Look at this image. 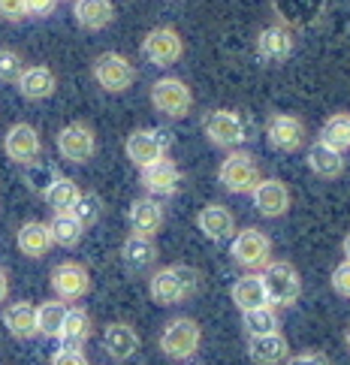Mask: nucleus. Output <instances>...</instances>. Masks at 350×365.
<instances>
[{
    "label": "nucleus",
    "mask_w": 350,
    "mask_h": 365,
    "mask_svg": "<svg viewBox=\"0 0 350 365\" xmlns=\"http://www.w3.org/2000/svg\"><path fill=\"white\" fill-rule=\"evenodd\" d=\"M16 245L28 259H43L55 242H51L48 224H43V220H24L16 232Z\"/></svg>",
    "instance_id": "nucleus-25"
},
{
    "label": "nucleus",
    "mask_w": 350,
    "mask_h": 365,
    "mask_svg": "<svg viewBox=\"0 0 350 365\" xmlns=\"http://www.w3.org/2000/svg\"><path fill=\"white\" fill-rule=\"evenodd\" d=\"M63 314H67V302H61V299H48V302L36 305V335L58 338Z\"/></svg>",
    "instance_id": "nucleus-34"
},
{
    "label": "nucleus",
    "mask_w": 350,
    "mask_h": 365,
    "mask_svg": "<svg viewBox=\"0 0 350 365\" xmlns=\"http://www.w3.org/2000/svg\"><path fill=\"white\" fill-rule=\"evenodd\" d=\"M0 317H4L6 332L16 338V341H31V338L36 335V308L31 302H24V299L21 302L4 305Z\"/></svg>",
    "instance_id": "nucleus-26"
},
{
    "label": "nucleus",
    "mask_w": 350,
    "mask_h": 365,
    "mask_svg": "<svg viewBox=\"0 0 350 365\" xmlns=\"http://www.w3.org/2000/svg\"><path fill=\"white\" fill-rule=\"evenodd\" d=\"M281 16V24L296 28V24H308L320 16V9L326 0H272Z\"/></svg>",
    "instance_id": "nucleus-31"
},
{
    "label": "nucleus",
    "mask_w": 350,
    "mask_h": 365,
    "mask_svg": "<svg viewBox=\"0 0 350 365\" xmlns=\"http://www.w3.org/2000/svg\"><path fill=\"white\" fill-rule=\"evenodd\" d=\"M51 365H91L82 347H61L51 354Z\"/></svg>",
    "instance_id": "nucleus-40"
},
{
    "label": "nucleus",
    "mask_w": 350,
    "mask_h": 365,
    "mask_svg": "<svg viewBox=\"0 0 350 365\" xmlns=\"http://www.w3.org/2000/svg\"><path fill=\"white\" fill-rule=\"evenodd\" d=\"M4 151H6V158L12 163H19V166H28L34 160H40V154H43V139H40V130H36L34 124H12L6 130V136H4Z\"/></svg>",
    "instance_id": "nucleus-13"
},
{
    "label": "nucleus",
    "mask_w": 350,
    "mask_h": 365,
    "mask_svg": "<svg viewBox=\"0 0 350 365\" xmlns=\"http://www.w3.org/2000/svg\"><path fill=\"white\" fill-rule=\"evenodd\" d=\"M181 181H185V175H181L178 163L170 158H160L139 169V185L145 187L148 197H173V193H178Z\"/></svg>",
    "instance_id": "nucleus-14"
},
{
    "label": "nucleus",
    "mask_w": 350,
    "mask_h": 365,
    "mask_svg": "<svg viewBox=\"0 0 350 365\" xmlns=\"http://www.w3.org/2000/svg\"><path fill=\"white\" fill-rule=\"evenodd\" d=\"M91 76H94V82L106 91V94H124V91H130L136 82V67L121 51H103V55H97L94 63H91Z\"/></svg>",
    "instance_id": "nucleus-5"
},
{
    "label": "nucleus",
    "mask_w": 350,
    "mask_h": 365,
    "mask_svg": "<svg viewBox=\"0 0 350 365\" xmlns=\"http://www.w3.org/2000/svg\"><path fill=\"white\" fill-rule=\"evenodd\" d=\"M197 227L202 230V236L209 239V242L224 245V242H230L232 236H236V215H232L227 205L209 202V205H202V208H200Z\"/></svg>",
    "instance_id": "nucleus-19"
},
{
    "label": "nucleus",
    "mask_w": 350,
    "mask_h": 365,
    "mask_svg": "<svg viewBox=\"0 0 350 365\" xmlns=\"http://www.w3.org/2000/svg\"><path fill=\"white\" fill-rule=\"evenodd\" d=\"M260 163L254 160L251 151H230L217 166V181L227 193H236V197H245L257 187L260 181Z\"/></svg>",
    "instance_id": "nucleus-4"
},
{
    "label": "nucleus",
    "mask_w": 350,
    "mask_h": 365,
    "mask_svg": "<svg viewBox=\"0 0 350 365\" xmlns=\"http://www.w3.org/2000/svg\"><path fill=\"white\" fill-rule=\"evenodd\" d=\"M6 296H9V275L0 269V305L6 302Z\"/></svg>",
    "instance_id": "nucleus-44"
},
{
    "label": "nucleus",
    "mask_w": 350,
    "mask_h": 365,
    "mask_svg": "<svg viewBox=\"0 0 350 365\" xmlns=\"http://www.w3.org/2000/svg\"><path fill=\"white\" fill-rule=\"evenodd\" d=\"M48 232H51V242L61 245V247H76L85 236V227L76 220L73 212H63V215H55L48 220Z\"/></svg>",
    "instance_id": "nucleus-33"
},
{
    "label": "nucleus",
    "mask_w": 350,
    "mask_h": 365,
    "mask_svg": "<svg viewBox=\"0 0 350 365\" xmlns=\"http://www.w3.org/2000/svg\"><path fill=\"white\" fill-rule=\"evenodd\" d=\"M61 173L51 163H46V160H34V163H28L24 166V185H28L34 193H46V187L51 185V181H55Z\"/></svg>",
    "instance_id": "nucleus-36"
},
{
    "label": "nucleus",
    "mask_w": 350,
    "mask_h": 365,
    "mask_svg": "<svg viewBox=\"0 0 350 365\" xmlns=\"http://www.w3.org/2000/svg\"><path fill=\"white\" fill-rule=\"evenodd\" d=\"M344 344H347V350H350V326L344 329Z\"/></svg>",
    "instance_id": "nucleus-46"
},
{
    "label": "nucleus",
    "mask_w": 350,
    "mask_h": 365,
    "mask_svg": "<svg viewBox=\"0 0 350 365\" xmlns=\"http://www.w3.org/2000/svg\"><path fill=\"white\" fill-rule=\"evenodd\" d=\"M251 197H254L257 212H260L263 217H269V220L284 217L287 208H290V187L284 185L281 178H260L257 187L251 190Z\"/></svg>",
    "instance_id": "nucleus-18"
},
{
    "label": "nucleus",
    "mask_w": 350,
    "mask_h": 365,
    "mask_svg": "<svg viewBox=\"0 0 350 365\" xmlns=\"http://www.w3.org/2000/svg\"><path fill=\"white\" fill-rule=\"evenodd\" d=\"M16 88L24 100L40 103V100H48L58 91V76H55V70L43 67V63H34V67L21 70V76L16 79Z\"/></svg>",
    "instance_id": "nucleus-21"
},
{
    "label": "nucleus",
    "mask_w": 350,
    "mask_h": 365,
    "mask_svg": "<svg viewBox=\"0 0 350 365\" xmlns=\"http://www.w3.org/2000/svg\"><path fill=\"white\" fill-rule=\"evenodd\" d=\"M308 166H311V173H314L317 178H341L344 175V151L339 148H332L326 145V142H314V145L308 148Z\"/></svg>",
    "instance_id": "nucleus-27"
},
{
    "label": "nucleus",
    "mask_w": 350,
    "mask_h": 365,
    "mask_svg": "<svg viewBox=\"0 0 350 365\" xmlns=\"http://www.w3.org/2000/svg\"><path fill=\"white\" fill-rule=\"evenodd\" d=\"M73 19L82 31H106L115 21L112 0H73Z\"/></svg>",
    "instance_id": "nucleus-23"
},
{
    "label": "nucleus",
    "mask_w": 350,
    "mask_h": 365,
    "mask_svg": "<svg viewBox=\"0 0 350 365\" xmlns=\"http://www.w3.org/2000/svg\"><path fill=\"white\" fill-rule=\"evenodd\" d=\"M296 48V36H293V28H287V24H269V28L260 31V36H257V55H260L263 63H284L290 61Z\"/></svg>",
    "instance_id": "nucleus-16"
},
{
    "label": "nucleus",
    "mask_w": 350,
    "mask_h": 365,
    "mask_svg": "<svg viewBox=\"0 0 350 365\" xmlns=\"http://www.w3.org/2000/svg\"><path fill=\"white\" fill-rule=\"evenodd\" d=\"M200 278L202 275L193 266H185V263L163 266L148 278V296H151V302H158L163 308L181 305V302H187L190 296H197Z\"/></svg>",
    "instance_id": "nucleus-1"
},
{
    "label": "nucleus",
    "mask_w": 350,
    "mask_h": 365,
    "mask_svg": "<svg viewBox=\"0 0 350 365\" xmlns=\"http://www.w3.org/2000/svg\"><path fill=\"white\" fill-rule=\"evenodd\" d=\"M61 0H24V6H28V16L34 19H48L51 12L58 9Z\"/></svg>",
    "instance_id": "nucleus-43"
},
{
    "label": "nucleus",
    "mask_w": 350,
    "mask_h": 365,
    "mask_svg": "<svg viewBox=\"0 0 350 365\" xmlns=\"http://www.w3.org/2000/svg\"><path fill=\"white\" fill-rule=\"evenodd\" d=\"M139 51L148 63H154V67H173V63H178L181 55H185V40H181V34L175 28L160 24V28H151L145 34Z\"/></svg>",
    "instance_id": "nucleus-10"
},
{
    "label": "nucleus",
    "mask_w": 350,
    "mask_h": 365,
    "mask_svg": "<svg viewBox=\"0 0 350 365\" xmlns=\"http://www.w3.org/2000/svg\"><path fill=\"white\" fill-rule=\"evenodd\" d=\"M332 290L339 293L341 299H350V259H344V263H339L332 269Z\"/></svg>",
    "instance_id": "nucleus-39"
},
{
    "label": "nucleus",
    "mask_w": 350,
    "mask_h": 365,
    "mask_svg": "<svg viewBox=\"0 0 350 365\" xmlns=\"http://www.w3.org/2000/svg\"><path fill=\"white\" fill-rule=\"evenodd\" d=\"M139 344H142V338L130 323L118 320V323H109L106 329H103V350H106L115 362H127L130 356H136Z\"/></svg>",
    "instance_id": "nucleus-22"
},
{
    "label": "nucleus",
    "mask_w": 350,
    "mask_h": 365,
    "mask_svg": "<svg viewBox=\"0 0 350 365\" xmlns=\"http://www.w3.org/2000/svg\"><path fill=\"white\" fill-rule=\"evenodd\" d=\"M79 197H82V187L76 185V181H73L70 175H58V178H55V181H51V185L46 187V193H43L46 205H48L55 215L73 212V205L79 202Z\"/></svg>",
    "instance_id": "nucleus-30"
},
{
    "label": "nucleus",
    "mask_w": 350,
    "mask_h": 365,
    "mask_svg": "<svg viewBox=\"0 0 350 365\" xmlns=\"http://www.w3.org/2000/svg\"><path fill=\"white\" fill-rule=\"evenodd\" d=\"M48 281H51V293H55V299H61V302H79V299H85L91 293V272L82 263H73V259L58 263L51 269Z\"/></svg>",
    "instance_id": "nucleus-12"
},
{
    "label": "nucleus",
    "mask_w": 350,
    "mask_h": 365,
    "mask_svg": "<svg viewBox=\"0 0 350 365\" xmlns=\"http://www.w3.org/2000/svg\"><path fill=\"white\" fill-rule=\"evenodd\" d=\"M28 19L24 0H0V21H21Z\"/></svg>",
    "instance_id": "nucleus-41"
},
{
    "label": "nucleus",
    "mask_w": 350,
    "mask_h": 365,
    "mask_svg": "<svg viewBox=\"0 0 350 365\" xmlns=\"http://www.w3.org/2000/svg\"><path fill=\"white\" fill-rule=\"evenodd\" d=\"M287 365H332V359L320 350H305V354H296V356H287L284 359Z\"/></svg>",
    "instance_id": "nucleus-42"
},
{
    "label": "nucleus",
    "mask_w": 350,
    "mask_h": 365,
    "mask_svg": "<svg viewBox=\"0 0 350 365\" xmlns=\"http://www.w3.org/2000/svg\"><path fill=\"white\" fill-rule=\"evenodd\" d=\"M263 287H266L269 305L290 308V305L299 302V296H302L299 269L293 263H287V259H269L263 266Z\"/></svg>",
    "instance_id": "nucleus-2"
},
{
    "label": "nucleus",
    "mask_w": 350,
    "mask_h": 365,
    "mask_svg": "<svg viewBox=\"0 0 350 365\" xmlns=\"http://www.w3.org/2000/svg\"><path fill=\"white\" fill-rule=\"evenodd\" d=\"M24 70V61L16 48H0V82L16 85V79Z\"/></svg>",
    "instance_id": "nucleus-38"
},
{
    "label": "nucleus",
    "mask_w": 350,
    "mask_h": 365,
    "mask_svg": "<svg viewBox=\"0 0 350 365\" xmlns=\"http://www.w3.org/2000/svg\"><path fill=\"white\" fill-rule=\"evenodd\" d=\"M341 251H344V259H350V232H347L344 242H341Z\"/></svg>",
    "instance_id": "nucleus-45"
},
{
    "label": "nucleus",
    "mask_w": 350,
    "mask_h": 365,
    "mask_svg": "<svg viewBox=\"0 0 350 365\" xmlns=\"http://www.w3.org/2000/svg\"><path fill=\"white\" fill-rule=\"evenodd\" d=\"M73 215H76V220H79V224L88 230V227H94L97 220L103 217V200L97 197L94 190H82V197H79V202L73 205Z\"/></svg>",
    "instance_id": "nucleus-37"
},
{
    "label": "nucleus",
    "mask_w": 350,
    "mask_h": 365,
    "mask_svg": "<svg viewBox=\"0 0 350 365\" xmlns=\"http://www.w3.org/2000/svg\"><path fill=\"white\" fill-rule=\"evenodd\" d=\"M242 326L248 335H269V332H281V317L275 305H260L251 311H242Z\"/></svg>",
    "instance_id": "nucleus-32"
},
{
    "label": "nucleus",
    "mask_w": 350,
    "mask_h": 365,
    "mask_svg": "<svg viewBox=\"0 0 350 365\" xmlns=\"http://www.w3.org/2000/svg\"><path fill=\"white\" fill-rule=\"evenodd\" d=\"M91 332H94V323H91V314L85 308L73 305L67 308V314H63V323H61V344L63 347H85V341L91 338Z\"/></svg>",
    "instance_id": "nucleus-28"
},
{
    "label": "nucleus",
    "mask_w": 350,
    "mask_h": 365,
    "mask_svg": "<svg viewBox=\"0 0 350 365\" xmlns=\"http://www.w3.org/2000/svg\"><path fill=\"white\" fill-rule=\"evenodd\" d=\"M160 350L170 359H193L202 344V326L193 317H173L160 332Z\"/></svg>",
    "instance_id": "nucleus-6"
},
{
    "label": "nucleus",
    "mask_w": 350,
    "mask_h": 365,
    "mask_svg": "<svg viewBox=\"0 0 350 365\" xmlns=\"http://www.w3.org/2000/svg\"><path fill=\"white\" fill-rule=\"evenodd\" d=\"M58 154L67 163L85 166L97 154V133L82 121H73L67 127H61L58 133Z\"/></svg>",
    "instance_id": "nucleus-11"
},
{
    "label": "nucleus",
    "mask_w": 350,
    "mask_h": 365,
    "mask_svg": "<svg viewBox=\"0 0 350 365\" xmlns=\"http://www.w3.org/2000/svg\"><path fill=\"white\" fill-rule=\"evenodd\" d=\"M248 356L254 365H278L290 356V344L281 332L248 335Z\"/></svg>",
    "instance_id": "nucleus-24"
},
{
    "label": "nucleus",
    "mask_w": 350,
    "mask_h": 365,
    "mask_svg": "<svg viewBox=\"0 0 350 365\" xmlns=\"http://www.w3.org/2000/svg\"><path fill=\"white\" fill-rule=\"evenodd\" d=\"M202 133L215 148L232 151L248 139V121L236 109H212L202 115Z\"/></svg>",
    "instance_id": "nucleus-3"
},
{
    "label": "nucleus",
    "mask_w": 350,
    "mask_h": 365,
    "mask_svg": "<svg viewBox=\"0 0 350 365\" xmlns=\"http://www.w3.org/2000/svg\"><path fill=\"white\" fill-rule=\"evenodd\" d=\"M320 142H326V145L339 148V151H347L350 148V115H344V112L329 115L320 130Z\"/></svg>",
    "instance_id": "nucleus-35"
},
{
    "label": "nucleus",
    "mask_w": 350,
    "mask_h": 365,
    "mask_svg": "<svg viewBox=\"0 0 350 365\" xmlns=\"http://www.w3.org/2000/svg\"><path fill=\"white\" fill-rule=\"evenodd\" d=\"M230 299L236 302L239 311H251V308L269 305V296H266V287H263V275H254V272H248L245 278H239L236 284H232Z\"/></svg>",
    "instance_id": "nucleus-29"
},
{
    "label": "nucleus",
    "mask_w": 350,
    "mask_h": 365,
    "mask_svg": "<svg viewBox=\"0 0 350 365\" xmlns=\"http://www.w3.org/2000/svg\"><path fill=\"white\" fill-rule=\"evenodd\" d=\"M170 148H173V136H170V130H160V127H139L124 142L127 160H130L133 166H139V169L166 158Z\"/></svg>",
    "instance_id": "nucleus-8"
},
{
    "label": "nucleus",
    "mask_w": 350,
    "mask_h": 365,
    "mask_svg": "<svg viewBox=\"0 0 350 365\" xmlns=\"http://www.w3.org/2000/svg\"><path fill=\"white\" fill-rule=\"evenodd\" d=\"M266 145L281 154L299 151L305 145V124L296 115H272L266 121Z\"/></svg>",
    "instance_id": "nucleus-15"
},
{
    "label": "nucleus",
    "mask_w": 350,
    "mask_h": 365,
    "mask_svg": "<svg viewBox=\"0 0 350 365\" xmlns=\"http://www.w3.org/2000/svg\"><path fill=\"white\" fill-rule=\"evenodd\" d=\"M151 106L158 109L163 118H187L190 109H193V91L185 79L178 76H163L151 85Z\"/></svg>",
    "instance_id": "nucleus-7"
},
{
    "label": "nucleus",
    "mask_w": 350,
    "mask_h": 365,
    "mask_svg": "<svg viewBox=\"0 0 350 365\" xmlns=\"http://www.w3.org/2000/svg\"><path fill=\"white\" fill-rule=\"evenodd\" d=\"M230 254L245 272H257L272 259V239L257 227L236 230V236L230 239Z\"/></svg>",
    "instance_id": "nucleus-9"
},
{
    "label": "nucleus",
    "mask_w": 350,
    "mask_h": 365,
    "mask_svg": "<svg viewBox=\"0 0 350 365\" xmlns=\"http://www.w3.org/2000/svg\"><path fill=\"white\" fill-rule=\"evenodd\" d=\"M158 257H160V251H158V245H154V239L139 236V232H130L121 245V263L130 275H145V272H151L154 263H158Z\"/></svg>",
    "instance_id": "nucleus-20"
},
{
    "label": "nucleus",
    "mask_w": 350,
    "mask_h": 365,
    "mask_svg": "<svg viewBox=\"0 0 350 365\" xmlns=\"http://www.w3.org/2000/svg\"><path fill=\"white\" fill-rule=\"evenodd\" d=\"M127 224H130V232H139V236L154 239L166 224V208L158 197H139L130 202V212H127Z\"/></svg>",
    "instance_id": "nucleus-17"
}]
</instances>
